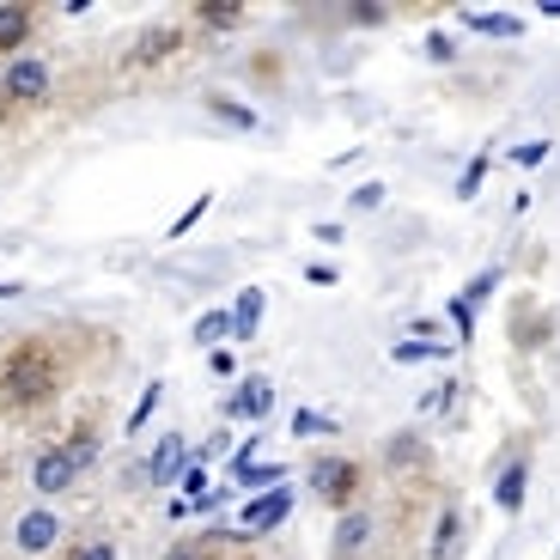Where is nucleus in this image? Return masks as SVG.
Listing matches in <instances>:
<instances>
[{
	"mask_svg": "<svg viewBox=\"0 0 560 560\" xmlns=\"http://www.w3.org/2000/svg\"><path fill=\"white\" fill-rule=\"evenodd\" d=\"M56 396V360H49V348H37V341H25V348L7 353V365H0V402L7 408H37Z\"/></svg>",
	"mask_w": 560,
	"mask_h": 560,
	"instance_id": "obj_1",
	"label": "nucleus"
},
{
	"mask_svg": "<svg viewBox=\"0 0 560 560\" xmlns=\"http://www.w3.org/2000/svg\"><path fill=\"white\" fill-rule=\"evenodd\" d=\"M287 518H293V488H268V493H256V500L244 505L238 524H232L225 536H238V542H256V536L280 530Z\"/></svg>",
	"mask_w": 560,
	"mask_h": 560,
	"instance_id": "obj_2",
	"label": "nucleus"
},
{
	"mask_svg": "<svg viewBox=\"0 0 560 560\" xmlns=\"http://www.w3.org/2000/svg\"><path fill=\"white\" fill-rule=\"evenodd\" d=\"M311 493H317L323 505H353V493H360V463L353 457H317L311 463Z\"/></svg>",
	"mask_w": 560,
	"mask_h": 560,
	"instance_id": "obj_3",
	"label": "nucleus"
},
{
	"mask_svg": "<svg viewBox=\"0 0 560 560\" xmlns=\"http://www.w3.org/2000/svg\"><path fill=\"white\" fill-rule=\"evenodd\" d=\"M0 92H7L13 104H43V98H49V61L13 56V68L0 73Z\"/></svg>",
	"mask_w": 560,
	"mask_h": 560,
	"instance_id": "obj_4",
	"label": "nucleus"
},
{
	"mask_svg": "<svg viewBox=\"0 0 560 560\" xmlns=\"http://www.w3.org/2000/svg\"><path fill=\"white\" fill-rule=\"evenodd\" d=\"M73 481H80V469H73L68 445H49V451H37V463H31V488H37V493H68Z\"/></svg>",
	"mask_w": 560,
	"mask_h": 560,
	"instance_id": "obj_5",
	"label": "nucleus"
},
{
	"mask_svg": "<svg viewBox=\"0 0 560 560\" xmlns=\"http://www.w3.org/2000/svg\"><path fill=\"white\" fill-rule=\"evenodd\" d=\"M183 469H189V445H183V433H165L153 445V457H147V488H165V481H177Z\"/></svg>",
	"mask_w": 560,
	"mask_h": 560,
	"instance_id": "obj_6",
	"label": "nucleus"
},
{
	"mask_svg": "<svg viewBox=\"0 0 560 560\" xmlns=\"http://www.w3.org/2000/svg\"><path fill=\"white\" fill-rule=\"evenodd\" d=\"M268 408H275V384L268 378H244L238 390L225 396V415L232 420H268Z\"/></svg>",
	"mask_w": 560,
	"mask_h": 560,
	"instance_id": "obj_7",
	"label": "nucleus"
},
{
	"mask_svg": "<svg viewBox=\"0 0 560 560\" xmlns=\"http://www.w3.org/2000/svg\"><path fill=\"white\" fill-rule=\"evenodd\" d=\"M31 31H37V13L19 7V0H0V56H19L31 43Z\"/></svg>",
	"mask_w": 560,
	"mask_h": 560,
	"instance_id": "obj_8",
	"label": "nucleus"
},
{
	"mask_svg": "<svg viewBox=\"0 0 560 560\" xmlns=\"http://www.w3.org/2000/svg\"><path fill=\"white\" fill-rule=\"evenodd\" d=\"M61 542V518L56 512H25V518H19V548H25V555H49V548Z\"/></svg>",
	"mask_w": 560,
	"mask_h": 560,
	"instance_id": "obj_9",
	"label": "nucleus"
},
{
	"mask_svg": "<svg viewBox=\"0 0 560 560\" xmlns=\"http://www.w3.org/2000/svg\"><path fill=\"white\" fill-rule=\"evenodd\" d=\"M524 481H530V463H524V457H512L500 469V481H493V505H500L505 518H518V512H524Z\"/></svg>",
	"mask_w": 560,
	"mask_h": 560,
	"instance_id": "obj_10",
	"label": "nucleus"
},
{
	"mask_svg": "<svg viewBox=\"0 0 560 560\" xmlns=\"http://www.w3.org/2000/svg\"><path fill=\"white\" fill-rule=\"evenodd\" d=\"M365 542H372V518H365V512H341L336 542H329V560H353Z\"/></svg>",
	"mask_w": 560,
	"mask_h": 560,
	"instance_id": "obj_11",
	"label": "nucleus"
},
{
	"mask_svg": "<svg viewBox=\"0 0 560 560\" xmlns=\"http://www.w3.org/2000/svg\"><path fill=\"white\" fill-rule=\"evenodd\" d=\"M262 311H268L262 287H244V293H238V305H232V341H250L256 329H262Z\"/></svg>",
	"mask_w": 560,
	"mask_h": 560,
	"instance_id": "obj_12",
	"label": "nucleus"
},
{
	"mask_svg": "<svg viewBox=\"0 0 560 560\" xmlns=\"http://www.w3.org/2000/svg\"><path fill=\"white\" fill-rule=\"evenodd\" d=\"M433 560H457L463 555V512L451 505V512H439V530H433V548H427Z\"/></svg>",
	"mask_w": 560,
	"mask_h": 560,
	"instance_id": "obj_13",
	"label": "nucleus"
},
{
	"mask_svg": "<svg viewBox=\"0 0 560 560\" xmlns=\"http://www.w3.org/2000/svg\"><path fill=\"white\" fill-rule=\"evenodd\" d=\"M427 457H433V451H427L420 433H396L390 445H384V463H390V469H420Z\"/></svg>",
	"mask_w": 560,
	"mask_h": 560,
	"instance_id": "obj_14",
	"label": "nucleus"
},
{
	"mask_svg": "<svg viewBox=\"0 0 560 560\" xmlns=\"http://www.w3.org/2000/svg\"><path fill=\"white\" fill-rule=\"evenodd\" d=\"M165 560H220V530L208 536H183V542L165 548Z\"/></svg>",
	"mask_w": 560,
	"mask_h": 560,
	"instance_id": "obj_15",
	"label": "nucleus"
},
{
	"mask_svg": "<svg viewBox=\"0 0 560 560\" xmlns=\"http://www.w3.org/2000/svg\"><path fill=\"white\" fill-rule=\"evenodd\" d=\"M463 25L488 31V37H524V19H512V13H463Z\"/></svg>",
	"mask_w": 560,
	"mask_h": 560,
	"instance_id": "obj_16",
	"label": "nucleus"
},
{
	"mask_svg": "<svg viewBox=\"0 0 560 560\" xmlns=\"http://www.w3.org/2000/svg\"><path fill=\"white\" fill-rule=\"evenodd\" d=\"M225 336H232V311H208V317H196V341H201V348H220Z\"/></svg>",
	"mask_w": 560,
	"mask_h": 560,
	"instance_id": "obj_17",
	"label": "nucleus"
},
{
	"mask_svg": "<svg viewBox=\"0 0 560 560\" xmlns=\"http://www.w3.org/2000/svg\"><path fill=\"white\" fill-rule=\"evenodd\" d=\"M171 49H177V31H147V37H140V49H135V68H147V61L171 56Z\"/></svg>",
	"mask_w": 560,
	"mask_h": 560,
	"instance_id": "obj_18",
	"label": "nucleus"
},
{
	"mask_svg": "<svg viewBox=\"0 0 560 560\" xmlns=\"http://www.w3.org/2000/svg\"><path fill=\"white\" fill-rule=\"evenodd\" d=\"M68 457H73V469H92V463H98V433H92V427H73Z\"/></svg>",
	"mask_w": 560,
	"mask_h": 560,
	"instance_id": "obj_19",
	"label": "nucleus"
},
{
	"mask_svg": "<svg viewBox=\"0 0 560 560\" xmlns=\"http://www.w3.org/2000/svg\"><path fill=\"white\" fill-rule=\"evenodd\" d=\"M396 365H415V360H445V341H396L390 348Z\"/></svg>",
	"mask_w": 560,
	"mask_h": 560,
	"instance_id": "obj_20",
	"label": "nucleus"
},
{
	"mask_svg": "<svg viewBox=\"0 0 560 560\" xmlns=\"http://www.w3.org/2000/svg\"><path fill=\"white\" fill-rule=\"evenodd\" d=\"M280 481H287L280 463H250V469H238V488H280Z\"/></svg>",
	"mask_w": 560,
	"mask_h": 560,
	"instance_id": "obj_21",
	"label": "nucleus"
},
{
	"mask_svg": "<svg viewBox=\"0 0 560 560\" xmlns=\"http://www.w3.org/2000/svg\"><path fill=\"white\" fill-rule=\"evenodd\" d=\"M208 110L220 116V122H232V128H256V110H250V104H232V98H208Z\"/></svg>",
	"mask_w": 560,
	"mask_h": 560,
	"instance_id": "obj_22",
	"label": "nucleus"
},
{
	"mask_svg": "<svg viewBox=\"0 0 560 560\" xmlns=\"http://www.w3.org/2000/svg\"><path fill=\"white\" fill-rule=\"evenodd\" d=\"M493 287H500V268H481V275L469 280V287H463V305H469V311H476V305H488V293H493Z\"/></svg>",
	"mask_w": 560,
	"mask_h": 560,
	"instance_id": "obj_23",
	"label": "nucleus"
},
{
	"mask_svg": "<svg viewBox=\"0 0 560 560\" xmlns=\"http://www.w3.org/2000/svg\"><path fill=\"white\" fill-rule=\"evenodd\" d=\"M481 177H488V153H481V159H469V165H463V177H457V201L481 196Z\"/></svg>",
	"mask_w": 560,
	"mask_h": 560,
	"instance_id": "obj_24",
	"label": "nucleus"
},
{
	"mask_svg": "<svg viewBox=\"0 0 560 560\" xmlns=\"http://www.w3.org/2000/svg\"><path fill=\"white\" fill-rule=\"evenodd\" d=\"M293 433H299V439H323V433H336V420H329V415H311V408H299V415H293Z\"/></svg>",
	"mask_w": 560,
	"mask_h": 560,
	"instance_id": "obj_25",
	"label": "nucleus"
},
{
	"mask_svg": "<svg viewBox=\"0 0 560 560\" xmlns=\"http://www.w3.org/2000/svg\"><path fill=\"white\" fill-rule=\"evenodd\" d=\"M159 396H165V384H147V396H140V402H135V415H128V433H140V427H147V420H153Z\"/></svg>",
	"mask_w": 560,
	"mask_h": 560,
	"instance_id": "obj_26",
	"label": "nucleus"
},
{
	"mask_svg": "<svg viewBox=\"0 0 560 560\" xmlns=\"http://www.w3.org/2000/svg\"><path fill=\"white\" fill-rule=\"evenodd\" d=\"M196 19H201V25H213V31H232L244 19V7H201Z\"/></svg>",
	"mask_w": 560,
	"mask_h": 560,
	"instance_id": "obj_27",
	"label": "nucleus"
},
{
	"mask_svg": "<svg viewBox=\"0 0 560 560\" xmlns=\"http://www.w3.org/2000/svg\"><path fill=\"white\" fill-rule=\"evenodd\" d=\"M208 208H213V196H196V201H189V208L177 213V220H171V238H183V232H189V225H196V220H201V213H208Z\"/></svg>",
	"mask_w": 560,
	"mask_h": 560,
	"instance_id": "obj_28",
	"label": "nucleus"
},
{
	"mask_svg": "<svg viewBox=\"0 0 560 560\" xmlns=\"http://www.w3.org/2000/svg\"><path fill=\"white\" fill-rule=\"evenodd\" d=\"M177 488L189 493V500H201V493H208V469H201V457H196V463H189V469L177 476Z\"/></svg>",
	"mask_w": 560,
	"mask_h": 560,
	"instance_id": "obj_29",
	"label": "nucleus"
},
{
	"mask_svg": "<svg viewBox=\"0 0 560 560\" xmlns=\"http://www.w3.org/2000/svg\"><path fill=\"white\" fill-rule=\"evenodd\" d=\"M451 323H457V336H463V341L476 336V311L463 305V299H451Z\"/></svg>",
	"mask_w": 560,
	"mask_h": 560,
	"instance_id": "obj_30",
	"label": "nucleus"
},
{
	"mask_svg": "<svg viewBox=\"0 0 560 560\" xmlns=\"http://www.w3.org/2000/svg\"><path fill=\"white\" fill-rule=\"evenodd\" d=\"M427 56H433V61H457V43H451L445 31H433V37H427Z\"/></svg>",
	"mask_w": 560,
	"mask_h": 560,
	"instance_id": "obj_31",
	"label": "nucleus"
},
{
	"mask_svg": "<svg viewBox=\"0 0 560 560\" xmlns=\"http://www.w3.org/2000/svg\"><path fill=\"white\" fill-rule=\"evenodd\" d=\"M73 560H116V542H104V536H98V542H85Z\"/></svg>",
	"mask_w": 560,
	"mask_h": 560,
	"instance_id": "obj_32",
	"label": "nucleus"
},
{
	"mask_svg": "<svg viewBox=\"0 0 560 560\" xmlns=\"http://www.w3.org/2000/svg\"><path fill=\"white\" fill-rule=\"evenodd\" d=\"M512 159H518V165H542V159H548V140H530V147H518Z\"/></svg>",
	"mask_w": 560,
	"mask_h": 560,
	"instance_id": "obj_33",
	"label": "nucleus"
},
{
	"mask_svg": "<svg viewBox=\"0 0 560 560\" xmlns=\"http://www.w3.org/2000/svg\"><path fill=\"white\" fill-rule=\"evenodd\" d=\"M384 201V183H365V189H353V208H378Z\"/></svg>",
	"mask_w": 560,
	"mask_h": 560,
	"instance_id": "obj_34",
	"label": "nucleus"
},
{
	"mask_svg": "<svg viewBox=\"0 0 560 560\" xmlns=\"http://www.w3.org/2000/svg\"><path fill=\"white\" fill-rule=\"evenodd\" d=\"M311 238H317V244H341V225L323 220V225H311Z\"/></svg>",
	"mask_w": 560,
	"mask_h": 560,
	"instance_id": "obj_35",
	"label": "nucleus"
},
{
	"mask_svg": "<svg viewBox=\"0 0 560 560\" xmlns=\"http://www.w3.org/2000/svg\"><path fill=\"white\" fill-rule=\"evenodd\" d=\"M25 293V287H19V280H0V299H19Z\"/></svg>",
	"mask_w": 560,
	"mask_h": 560,
	"instance_id": "obj_36",
	"label": "nucleus"
}]
</instances>
